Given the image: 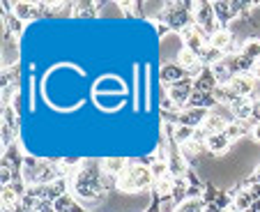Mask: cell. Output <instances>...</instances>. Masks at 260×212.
I'll use <instances>...</instances> for the list:
<instances>
[{
    "mask_svg": "<svg viewBox=\"0 0 260 212\" xmlns=\"http://www.w3.org/2000/svg\"><path fill=\"white\" fill-rule=\"evenodd\" d=\"M228 93L233 95V99H240V97H253V88H255V81L251 79V74H235L231 79V83L226 85Z\"/></svg>",
    "mask_w": 260,
    "mask_h": 212,
    "instance_id": "cell-5",
    "label": "cell"
},
{
    "mask_svg": "<svg viewBox=\"0 0 260 212\" xmlns=\"http://www.w3.org/2000/svg\"><path fill=\"white\" fill-rule=\"evenodd\" d=\"M253 118L260 123V102H255V109H253Z\"/></svg>",
    "mask_w": 260,
    "mask_h": 212,
    "instance_id": "cell-24",
    "label": "cell"
},
{
    "mask_svg": "<svg viewBox=\"0 0 260 212\" xmlns=\"http://www.w3.org/2000/svg\"><path fill=\"white\" fill-rule=\"evenodd\" d=\"M210 46H212V49H216V51H221V53H228V51H231V46H233L231 30L216 28L214 33H212V37H210Z\"/></svg>",
    "mask_w": 260,
    "mask_h": 212,
    "instance_id": "cell-9",
    "label": "cell"
},
{
    "mask_svg": "<svg viewBox=\"0 0 260 212\" xmlns=\"http://www.w3.org/2000/svg\"><path fill=\"white\" fill-rule=\"evenodd\" d=\"M177 65H180V67L184 69L191 79H198V76L205 72V69H203L201 55L193 53V51H189V49H182L180 53H177Z\"/></svg>",
    "mask_w": 260,
    "mask_h": 212,
    "instance_id": "cell-6",
    "label": "cell"
},
{
    "mask_svg": "<svg viewBox=\"0 0 260 212\" xmlns=\"http://www.w3.org/2000/svg\"><path fill=\"white\" fill-rule=\"evenodd\" d=\"M233 141L226 136V132H219V134H212V136L205 138V148L210 150V153H223V150H228V145H231Z\"/></svg>",
    "mask_w": 260,
    "mask_h": 212,
    "instance_id": "cell-12",
    "label": "cell"
},
{
    "mask_svg": "<svg viewBox=\"0 0 260 212\" xmlns=\"http://www.w3.org/2000/svg\"><path fill=\"white\" fill-rule=\"evenodd\" d=\"M253 109H255L253 97H240L231 104V111L235 115V120H249L253 115Z\"/></svg>",
    "mask_w": 260,
    "mask_h": 212,
    "instance_id": "cell-8",
    "label": "cell"
},
{
    "mask_svg": "<svg viewBox=\"0 0 260 212\" xmlns=\"http://www.w3.org/2000/svg\"><path fill=\"white\" fill-rule=\"evenodd\" d=\"M251 132H253V138H255V141H258V143H260V123L255 125V127L251 129Z\"/></svg>",
    "mask_w": 260,
    "mask_h": 212,
    "instance_id": "cell-23",
    "label": "cell"
},
{
    "mask_svg": "<svg viewBox=\"0 0 260 212\" xmlns=\"http://www.w3.org/2000/svg\"><path fill=\"white\" fill-rule=\"evenodd\" d=\"M242 53H244L246 58H251L253 63H258L260 60V40H246L244 44H242Z\"/></svg>",
    "mask_w": 260,
    "mask_h": 212,
    "instance_id": "cell-21",
    "label": "cell"
},
{
    "mask_svg": "<svg viewBox=\"0 0 260 212\" xmlns=\"http://www.w3.org/2000/svg\"><path fill=\"white\" fill-rule=\"evenodd\" d=\"M173 189H175V178H173L171 173L168 175H164V178H157L154 180V192H157V196L161 198H168L173 196Z\"/></svg>",
    "mask_w": 260,
    "mask_h": 212,
    "instance_id": "cell-15",
    "label": "cell"
},
{
    "mask_svg": "<svg viewBox=\"0 0 260 212\" xmlns=\"http://www.w3.org/2000/svg\"><path fill=\"white\" fill-rule=\"evenodd\" d=\"M12 10H14V16L19 21H30V19H35L37 12H42V7L35 5V3H16Z\"/></svg>",
    "mask_w": 260,
    "mask_h": 212,
    "instance_id": "cell-16",
    "label": "cell"
},
{
    "mask_svg": "<svg viewBox=\"0 0 260 212\" xmlns=\"http://www.w3.org/2000/svg\"><path fill=\"white\" fill-rule=\"evenodd\" d=\"M249 74H251V79H253V81H260V60H258V63H253V67H251Z\"/></svg>",
    "mask_w": 260,
    "mask_h": 212,
    "instance_id": "cell-22",
    "label": "cell"
},
{
    "mask_svg": "<svg viewBox=\"0 0 260 212\" xmlns=\"http://www.w3.org/2000/svg\"><path fill=\"white\" fill-rule=\"evenodd\" d=\"M104 189H106V185H104L102 175H99V168L83 166L74 178V192L83 198L99 196V194H104Z\"/></svg>",
    "mask_w": 260,
    "mask_h": 212,
    "instance_id": "cell-2",
    "label": "cell"
},
{
    "mask_svg": "<svg viewBox=\"0 0 260 212\" xmlns=\"http://www.w3.org/2000/svg\"><path fill=\"white\" fill-rule=\"evenodd\" d=\"M154 173L152 168L141 166V164H129L124 168V173L118 178V189L120 192H127V194H138V192H145V189L154 187Z\"/></svg>",
    "mask_w": 260,
    "mask_h": 212,
    "instance_id": "cell-1",
    "label": "cell"
},
{
    "mask_svg": "<svg viewBox=\"0 0 260 212\" xmlns=\"http://www.w3.org/2000/svg\"><path fill=\"white\" fill-rule=\"evenodd\" d=\"M182 42H184V49H189V51H193V53H198L201 55L203 51L210 46V40H207V33L205 30H201L196 23L193 25H189V28H184L182 30Z\"/></svg>",
    "mask_w": 260,
    "mask_h": 212,
    "instance_id": "cell-3",
    "label": "cell"
},
{
    "mask_svg": "<svg viewBox=\"0 0 260 212\" xmlns=\"http://www.w3.org/2000/svg\"><path fill=\"white\" fill-rule=\"evenodd\" d=\"M246 132H249V127H246V120H233V123H228V127H226V136L231 138V141H235V138H242Z\"/></svg>",
    "mask_w": 260,
    "mask_h": 212,
    "instance_id": "cell-20",
    "label": "cell"
},
{
    "mask_svg": "<svg viewBox=\"0 0 260 212\" xmlns=\"http://www.w3.org/2000/svg\"><path fill=\"white\" fill-rule=\"evenodd\" d=\"M191 19L196 21V25L201 30H205V33H214L216 14H214V7H212L210 3H193Z\"/></svg>",
    "mask_w": 260,
    "mask_h": 212,
    "instance_id": "cell-4",
    "label": "cell"
},
{
    "mask_svg": "<svg viewBox=\"0 0 260 212\" xmlns=\"http://www.w3.org/2000/svg\"><path fill=\"white\" fill-rule=\"evenodd\" d=\"M51 207H53V212H83V210H81V205L74 201L69 194H64V196L55 198V201L51 203Z\"/></svg>",
    "mask_w": 260,
    "mask_h": 212,
    "instance_id": "cell-17",
    "label": "cell"
},
{
    "mask_svg": "<svg viewBox=\"0 0 260 212\" xmlns=\"http://www.w3.org/2000/svg\"><path fill=\"white\" fill-rule=\"evenodd\" d=\"M187 79H189V74L180 65H164L161 67V85H168V81H171V85H177Z\"/></svg>",
    "mask_w": 260,
    "mask_h": 212,
    "instance_id": "cell-10",
    "label": "cell"
},
{
    "mask_svg": "<svg viewBox=\"0 0 260 212\" xmlns=\"http://www.w3.org/2000/svg\"><path fill=\"white\" fill-rule=\"evenodd\" d=\"M216 88H219V83H216L212 69H205L198 79H193V90H198V93H214Z\"/></svg>",
    "mask_w": 260,
    "mask_h": 212,
    "instance_id": "cell-13",
    "label": "cell"
},
{
    "mask_svg": "<svg viewBox=\"0 0 260 212\" xmlns=\"http://www.w3.org/2000/svg\"><path fill=\"white\" fill-rule=\"evenodd\" d=\"M253 180H255V183H258V185H260V166H258V171H255V175H253Z\"/></svg>",
    "mask_w": 260,
    "mask_h": 212,
    "instance_id": "cell-25",
    "label": "cell"
},
{
    "mask_svg": "<svg viewBox=\"0 0 260 212\" xmlns=\"http://www.w3.org/2000/svg\"><path fill=\"white\" fill-rule=\"evenodd\" d=\"M175 212H205V198H187L177 203Z\"/></svg>",
    "mask_w": 260,
    "mask_h": 212,
    "instance_id": "cell-19",
    "label": "cell"
},
{
    "mask_svg": "<svg viewBox=\"0 0 260 212\" xmlns=\"http://www.w3.org/2000/svg\"><path fill=\"white\" fill-rule=\"evenodd\" d=\"M127 166H129V162H127L124 157H106V159L102 162L104 175H111V178H120Z\"/></svg>",
    "mask_w": 260,
    "mask_h": 212,
    "instance_id": "cell-11",
    "label": "cell"
},
{
    "mask_svg": "<svg viewBox=\"0 0 260 212\" xmlns=\"http://www.w3.org/2000/svg\"><path fill=\"white\" fill-rule=\"evenodd\" d=\"M231 212H235V210H231Z\"/></svg>",
    "mask_w": 260,
    "mask_h": 212,
    "instance_id": "cell-26",
    "label": "cell"
},
{
    "mask_svg": "<svg viewBox=\"0 0 260 212\" xmlns=\"http://www.w3.org/2000/svg\"><path fill=\"white\" fill-rule=\"evenodd\" d=\"M191 95H193V81L187 79V81H182V83H177V85H171L168 97H171V102L175 104L177 109L184 111V106H189V102H191Z\"/></svg>",
    "mask_w": 260,
    "mask_h": 212,
    "instance_id": "cell-7",
    "label": "cell"
},
{
    "mask_svg": "<svg viewBox=\"0 0 260 212\" xmlns=\"http://www.w3.org/2000/svg\"><path fill=\"white\" fill-rule=\"evenodd\" d=\"M193 136H196V129L193 127H187V125H175V127H173V141H175L180 148L184 143H189Z\"/></svg>",
    "mask_w": 260,
    "mask_h": 212,
    "instance_id": "cell-18",
    "label": "cell"
},
{
    "mask_svg": "<svg viewBox=\"0 0 260 212\" xmlns=\"http://www.w3.org/2000/svg\"><path fill=\"white\" fill-rule=\"evenodd\" d=\"M214 14L219 23H228V21L235 16L237 10H242V5H233V3H214Z\"/></svg>",
    "mask_w": 260,
    "mask_h": 212,
    "instance_id": "cell-14",
    "label": "cell"
}]
</instances>
